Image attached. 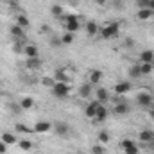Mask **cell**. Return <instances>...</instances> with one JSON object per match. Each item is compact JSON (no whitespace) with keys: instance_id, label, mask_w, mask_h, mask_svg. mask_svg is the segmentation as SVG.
<instances>
[{"instance_id":"cell-1","label":"cell","mask_w":154,"mask_h":154,"mask_svg":"<svg viewBox=\"0 0 154 154\" xmlns=\"http://www.w3.org/2000/svg\"><path fill=\"white\" fill-rule=\"evenodd\" d=\"M99 32H100V38L102 39H115L120 34V23L118 22H111V23L104 25Z\"/></svg>"},{"instance_id":"cell-2","label":"cell","mask_w":154,"mask_h":154,"mask_svg":"<svg viewBox=\"0 0 154 154\" xmlns=\"http://www.w3.org/2000/svg\"><path fill=\"white\" fill-rule=\"evenodd\" d=\"M63 23H65V27H66V32H77L79 31V27H81V23H79V20H77L75 14H63L61 18H59Z\"/></svg>"},{"instance_id":"cell-3","label":"cell","mask_w":154,"mask_h":154,"mask_svg":"<svg viewBox=\"0 0 154 154\" xmlns=\"http://www.w3.org/2000/svg\"><path fill=\"white\" fill-rule=\"evenodd\" d=\"M50 90H52V95L57 99H65L70 95V84L68 82H56Z\"/></svg>"},{"instance_id":"cell-4","label":"cell","mask_w":154,"mask_h":154,"mask_svg":"<svg viewBox=\"0 0 154 154\" xmlns=\"http://www.w3.org/2000/svg\"><path fill=\"white\" fill-rule=\"evenodd\" d=\"M136 104L142 108H152L154 106V97L151 91H140L136 95Z\"/></svg>"},{"instance_id":"cell-5","label":"cell","mask_w":154,"mask_h":154,"mask_svg":"<svg viewBox=\"0 0 154 154\" xmlns=\"http://www.w3.org/2000/svg\"><path fill=\"white\" fill-rule=\"evenodd\" d=\"M99 106H100V102H99V100H91V102H88V104H86V108H84V115H86V118L95 120Z\"/></svg>"},{"instance_id":"cell-6","label":"cell","mask_w":154,"mask_h":154,"mask_svg":"<svg viewBox=\"0 0 154 154\" xmlns=\"http://www.w3.org/2000/svg\"><path fill=\"white\" fill-rule=\"evenodd\" d=\"M32 131H34V133H38V134H45V133H50V131H52V124H50L48 120H38V122L34 124Z\"/></svg>"},{"instance_id":"cell-7","label":"cell","mask_w":154,"mask_h":154,"mask_svg":"<svg viewBox=\"0 0 154 154\" xmlns=\"http://www.w3.org/2000/svg\"><path fill=\"white\" fill-rule=\"evenodd\" d=\"M120 147L124 149V152H125V154H138V152H140L138 145H136L133 140H124V142L120 143Z\"/></svg>"},{"instance_id":"cell-8","label":"cell","mask_w":154,"mask_h":154,"mask_svg":"<svg viewBox=\"0 0 154 154\" xmlns=\"http://www.w3.org/2000/svg\"><path fill=\"white\" fill-rule=\"evenodd\" d=\"M129 91H131V82H129V81H120V82H116V86H115L116 95H125V93H129Z\"/></svg>"},{"instance_id":"cell-9","label":"cell","mask_w":154,"mask_h":154,"mask_svg":"<svg viewBox=\"0 0 154 154\" xmlns=\"http://www.w3.org/2000/svg\"><path fill=\"white\" fill-rule=\"evenodd\" d=\"M9 32H11V36H13V38H16L18 41H23V39H25V29H22V27H20V25H16V23L11 27V31H9Z\"/></svg>"},{"instance_id":"cell-10","label":"cell","mask_w":154,"mask_h":154,"mask_svg":"<svg viewBox=\"0 0 154 154\" xmlns=\"http://www.w3.org/2000/svg\"><path fill=\"white\" fill-rule=\"evenodd\" d=\"M91 91H93V84L86 82V84H82V86L79 88V97H81V99H90V97H91Z\"/></svg>"},{"instance_id":"cell-11","label":"cell","mask_w":154,"mask_h":154,"mask_svg":"<svg viewBox=\"0 0 154 154\" xmlns=\"http://www.w3.org/2000/svg\"><path fill=\"white\" fill-rule=\"evenodd\" d=\"M138 138H140V142H143V143H151V142H154V131L143 129V131H140Z\"/></svg>"},{"instance_id":"cell-12","label":"cell","mask_w":154,"mask_h":154,"mask_svg":"<svg viewBox=\"0 0 154 154\" xmlns=\"http://www.w3.org/2000/svg\"><path fill=\"white\" fill-rule=\"evenodd\" d=\"M36 106V100L32 99V97H23L22 100H20V108L23 109V111H29V109H32Z\"/></svg>"},{"instance_id":"cell-13","label":"cell","mask_w":154,"mask_h":154,"mask_svg":"<svg viewBox=\"0 0 154 154\" xmlns=\"http://www.w3.org/2000/svg\"><path fill=\"white\" fill-rule=\"evenodd\" d=\"M54 129H56V134L57 136H68V133H70V125L68 124H63V122H57Z\"/></svg>"},{"instance_id":"cell-14","label":"cell","mask_w":154,"mask_h":154,"mask_svg":"<svg viewBox=\"0 0 154 154\" xmlns=\"http://www.w3.org/2000/svg\"><path fill=\"white\" fill-rule=\"evenodd\" d=\"M23 54L27 56V59H31V57H39V50H38L36 45H25Z\"/></svg>"},{"instance_id":"cell-15","label":"cell","mask_w":154,"mask_h":154,"mask_svg":"<svg viewBox=\"0 0 154 154\" xmlns=\"http://www.w3.org/2000/svg\"><path fill=\"white\" fill-rule=\"evenodd\" d=\"M95 95H97V100H99L100 104H106V102L109 100V93H108L106 88H99V90H95Z\"/></svg>"},{"instance_id":"cell-16","label":"cell","mask_w":154,"mask_h":154,"mask_svg":"<svg viewBox=\"0 0 154 154\" xmlns=\"http://www.w3.org/2000/svg\"><path fill=\"white\" fill-rule=\"evenodd\" d=\"M102 77H104V74H102V70H91L90 72V84H99L100 81H102Z\"/></svg>"},{"instance_id":"cell-17","label":"cell","mask_w":154,"mask_h":154,"mask_svg":"<svg viewBox=\"0 0 154 154\" xmlns=\"http://www.w3.org/2000/svg\"><path fill=\"white\" fill-rule=\"evenodd\" d=\"M140 63H154V52L151 48H147L140 54Z\"/></svg>"},{"instance_id":"cell-18","label":"cell","mask_w":154,"mask_h":154,"mask_svg":"<svg viewBox=\"0 0 154 154\" xmlns=\"http://www.w3.org/2000/svg\"><path fill=\"white\" fill-rule=\"evenodd\" d=\"M106 118H108V108H106L104 104H100V106H99V109H97V116H95V122H99V124H100V122H104Z\"/></svg>"},{"instance_id":"cell-19","label":"cell","mask_w":154,"mask_h":154,"mask_svg":"<svg viewBox=\"0 0 154 154\" xmlns=\"http://www.w3.org/2000/svg\"><path fill=\"white\" fill-rule=\"evenodd\" d=\"M0 140H2L5 145H14V143H18V140H16V136H14L13 133H4Z\"/></svg>"},{"instance_id":"cell-20","label":"cell","mask_w":154,"mask_h":154,"mask_svg":"<svg viewBox=\"0 0 154 154\" xmlns=\"http://www.w3.org/2000/svg\"><path fill=\"white\" fill-rule=\"evenodd\" d=\"M52 77H54V81H56V82H68V75H66V72H65V70H61V68H59V70H56Z\"/></svg>"},{"instance_id":"cell-21","label":"cell","mask_w":154,"mask_h":154,"mask_svg":"<svg viewBox=\"0 0 154 154\" xmlns=\"http://www.w3.org/2000/svg\"><path fill=\"white\" fill-rule=\"evenodd\" d=\"M25 66H27L29 70H38L39 66H41V59H39V57H31V59H27Z\"/></svg>"},{"instance_id":"cell-22","label":"cell","mask_w":154,"mask_h":154,"mask_svg":"<svg viewBox=\"0 0 154 154\" xmlns=\"http://www.w3.org/2000/svg\"><path fill=\"white\" fill-rule=\"evenodd\" d=\"M86 34L88 36H97L99 34V27H97L95 22H88L86 23Z\"/></svg>"},{"instance_id":"cell-23","label":"cell","mask_w":154,"mask_h":154,"mask_svg":"<svg viewBox=\"0 0 154 154\" xmlns=\"http://www.w3.org/2000/svg\"><path fill=\"white\" fill-rule=\"evenodd\" d=\"M152 14H154V11L145 7V9H140L136 16H138V20H149V18H152Z\"/></svg>"},{"instance_id":"cell-24","label":"cell","mask_w":154,"mask_h":154,"mask_svg":"<svg viewBox=\"0 0 154 154\" xmlns=\"http://www.w3.org/2000/svg\"><path fill=\"white\" fill-rule=\"evenodd\" d=\"M115 113H116V115H127V113H129V106H127L125 102L116 104V106H115Z\"/></svg>"},{"instance_id":"cell-25","label":"cell","mask_w":154,"mask_h":154,"mask_svg":"<svg viewBox=\"0 0 154 154\" xmlns=\"http://www.w3.org/2000/svg\"><path fill=\"white\" fill-rule=\"evenodd\" d=\"M16 25H20L22 29H27L29 27V18L25 14H18L16 16Z\"/></svg>"},{"instance_id":"cell-26","label":"cell","mask_w":154,"mask_h":154,"mask_svg":"<svg viewBox=\"0 0 154 154\" xmlns=\"http://www.w3.org/2000/svg\"><path fill=\"white\" fill-rule=\"evenodd\" d=\"M50 13H52V16H56V18H61V16H63V5H59V4H54V5L50 7Z\"/></svg>"},{"instance_id":"cell-27","label":"cell","mask_w":154,"mask_h":154,"mask_svg":"<svg viewBox=\"0 0 154 154\" xmlns=\"http://www.w3.org/2000/svg\"><path fill=\"white\" fill-rule=\"evenodd\" d=\"M140 72H142V77L149 75L152 72V63H140Z\"/></svg>"},{"instance_id":"cell-28","label":"cell","mask_w":154,"mask_h":154,"mask_svg":"<svg viewBox=\"0 0 154 154\" xmlns=\"http://www.w3.org/2000/svg\"><path fill=\"white\" fill-rule=\"evenodd\" d=\"M22 151H31L32 149V142L31 140H18V143H16Z\"/></svg>"},{"instance_id":"cell-29","label":"cell","mask_w":154,"mask_h":154,"mask_svg":"<svg viewBox=\"0 0 154 154\" xmlns=\"http://www.w3.org/2000/svg\"><path fill=\"white\" fill-rule=\"evenodd\" d=\"M74 38H75V36H74L72 32H65L59 39H61V45H70V43H74Z\"/></svg>"},{"instance_id":"cell-30","label":"cell","mask_w":154,"mask_h":154,"mask_svg":"<svg viewBox=\"0 0 154 154\" xmlns=\"http://www.w3.org/2000/svg\"><path fill=\"white\" fill-rule=\"evenodd\" d=\"M109 140H111V136H109V133H108V131H100V133H99V143L106 145Z\"/></svg>"},{"instance_id":"cell-31","label":"cell","mask_w":154,"mask_h":154,"mask_svg":"<svg viewBox=\"0 0 154 154\" xmlns=\"http://www.w3.org/2000/svg\"><path fill=\"white\" fill-rule=\"evenodd\" d=\"M129 77H134V79H138V77H142V72H140V63L129 68Z\"/></svg>"},{"instance_id":"cell-32","label":"cell","mask_w":154,"mask_h":154,"mask_svg":"<svg viewBox=\"0 0 154 154\" xmlns=\"http://www.w3.org/2000/svg\"><path fill=\"white\" fill-rule=\"evenodd\" d=\"M23 48H25L23 41H16V43L13 45V52H14V54H22V52H23Z\"/></svg>"},{"instance_id":"cell-33","label":"cell","mask_w":154,"mask_h":154,"mask_svg":"<svg viewBox=\"0 0 154 154\" xmlns=\"http://www.w3.org/2000/svg\"><path fill=\"white\" fill-rule=\"evenodd\" d=\"M91 154H106L104 145H102V143H97V145H93V147H91Z\"/></svg>"},{"instance_id":"cell-34","label":"cell","mask_w":154,"mask_h":154,"mask_svg":"<svg viewBox=\"0 0 154 154\" xmlns=\"http://www.w3.org/2000/svg\"><path fill=\"white\" fill-rule=\"evenodd\" d=\"M41 84H43V86L52 88V86L56 84V81H54V77H43V79H41Z\"/></svg>"},{"instance_id":"cell-35","label":"cell","mask_w":154,"mask_h":154,"mask_svg":"<svg viewBox=\"0 0 154 154\" xmlns=\"http://www.w3.org/2000/svg\"><path fill=\"white\" fill-rule=\"evenodd\" d=\"M16 131H18V133H29V129H27L23 124H16Z\"/></svg>"},{"instance_id":"cell-36","label":"cell","mask_w":154,"mask_h":154,"mask_svg":"<svg viewBox=\"0 0 154 154\" xmlns=\"http://www.w3.org/2000/svg\"><path fill=\"white\" fill-rule=\"evenodd\" d=\"M7 147H9V145H5V143L0 140V154H5V152H7Z\"/></svg>"},{"instance_id":"cell-37","label":"cell","mask_w":154,"mask_h":154,"mask_svg":"<svg viewBox=\"0 0 154 154\" xmlns=\"http://www.w3.org/2000/svg\"><path fill=\"white\" fill-rule=\"evenodd\" d=\"M149 118L154 122V106H152V108H149Z\"/></svg>"},{"instance_id":"cell-38","label":"cell","mask_w":154,"mask_h":154,"mask_svg":"<svg viewBox=\"0 0 154 154\" xmlns=\"http://www.w3.org/2000/svg\"><path fill=\"white\" fill-rule=\"evenodd\" d=\"M147 7H149L151 11H154V0H151V2H149V5H147Z\"/></svg>"},{"instance_id":"cell-39","label":"cell","mask_w":154,"mask_h":154,"mask_svg":"<svg viewBox=\"0 0 154 154\" xmlns=\"http://www.w3.org/2000/svg\"><path fill=\"white\" fill-rule=\"evenodd\" d=\"M97 4H100V5H104V4H106V0H97Z\"/></svg>"},{"instance_id":"cell-40","label":"cell","mask_w":154,"mask_h":154,"mask_svg":"<svg viewBox=\"0 0 154 154\" xmlns=\"http://www.w3.org/2000/svg\"><path fill=\"white\" fill-rule=\"evenodd\" d=\"M0 95H2V90H0Z\"/></svg>"},{"instance_id":"cell-41","label":"cell","mask_w":154,"mask_h":154,"mask_svg":"<svg viewBox=\"0 0 154 154\" xmlns=\"http://www.w3.org/2000/svg\"><path fill=\"white\" fill-rule=\"evenodd\" d=\"M147 2H151V0H147Z\"/></svg>"}]
</instances>
